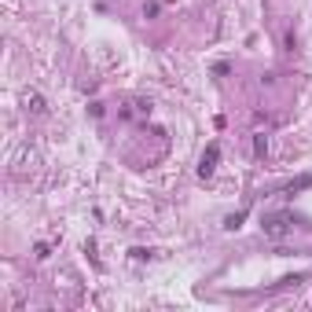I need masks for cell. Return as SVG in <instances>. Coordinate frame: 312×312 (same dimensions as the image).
<instances>
[{"instance_id":"1","label":"cell","mask_w":312,"mask_h":312,"mask_svg":"<svg viewBox=\"0 0 312 312\" xmlns=\"http://www.w3.org/2000/svg\"><path fill=\"white\" fill-rule=\"evenodd\" d=\"M261 228H264V235L283 239L287 231L294 228V217H290V213H264V217H261Z\"/></svg>"},{"instance_id":"2","label":"cell","mask_w":312,"mask_h":312,"mask_svg":"<svg viewBox=\"0 0 312 312\" xmlns=\"http://www.w3.org/2000/svg\"><path fill=\"white\" fill-rule=\"evenodd\" d=\"M217 162H221V147H217V144H210V147H206V154H202V162H198V177H202V180H206V177H213Z\"/></svg>"},{"instance_id":"3","label":"cell","mask_w":312,"mask_h":312,"mask_svg":"<svg viewBox=\"0 0 312 312\" xmlns=\"http://www.w3.org/2000/svg\"><path fill=\"white\" fill-rule=\"evenodd\" d=\"M242 221H246V210H239V213H231L228 221H224V228H228V231H235V228H239Z\"/></svg>"},{"instance_id":"4","label":"cell","mask_w":312,"mask_h":312,"mask_svg":"<svg viewBox=\"0 0 312 312\" xmlns=\"http://www.w3.org/2000/svg\"><path fill=\"white\" fill-rule=\"evenodd\" d=\"M254 151L264 158V154H268V140H264V136H257V140H254Z\"/></svg>"},{"instance_id":"5","label":"cell","mask_w":312,"mask_h":312,"mask_svg":"<svg viewBox=\"0 0 312 312\" xmlns=\"http://www.w3.org/2000/svg\"><path fill=\"white\" fill-rule=\"evenodd\" d=\"M29 103H33V114H44V99L37 96V92H33V96H29Z\"/></svg>"}]
</instances>
